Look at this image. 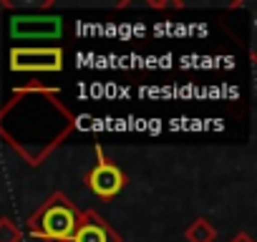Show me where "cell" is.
I'll return each instance as SVG.
<instances>
[{"label":"cell","instance_id":"obj_1","mask_svg":"<svg viewBox=\"0 0 257 242\" xmlns=\"http://www.w3.org/2000/svg\"><path fill=\"white\" fill-rule=\"evenodd\" d=\"M76 127V116L51 88H18L0 108V137L28 164H41Z\"/></svg>","mask_w":257,"mask_h":242},{"label":"cell","instance_id":"obj_2","mask_svg":"<svg viewBox=\"0 0 257 242\" xmlns=\"http://www.w3.org/2000/svg\"><path fill=\"white\" fill-rule=\"evenodd\" d=\"M78 214L81 212L76 209V204L63 192H56L28 219V229H31V234H36L46 242H68L76 232Z\"/></svg>","mask_w":257,"mask_h":242},{"label":"cell","instance_id":"obj_3","mask_svg":"<svg viewBox=\"0 0 257 242\" xmlns=\"http://www.w3.org/2000/svg\"><path fill=\"white\" fill-rule=\"evenodd\" d=\"M11 68L18 73H58L63 68L61 48H13Z\"/></svg>","mask_w":257,"mask_h":242},{"label":"cell","instance_id":"obj_4","mask_svg":"<svg viewBox=\"0 0 257 242\" xmlns=\"http://www.w3.org/2000/svg\"><path fill=\"white\" fill-rule=\"evenodd\" d=\"M63 21L58 16H16L11 18V36L16 41H53L61 38Z\"/></svg>","mask_w":257,"mask_h":242},{"label":"cell","instance_id":"obj_5","mask_svg":"<svg viewBox=\"0 0 257 242\" xmlns=\"http://www.w3.org/2000/svg\"><path fill=\"white\" fill-rule=\"evenodd\" d=\"M96 152H98V162H96V167L86 174V184H88V189H91L98 199H113V197L126 187V177H123V172H121L116 164H111V162L103 157L101 149H96Z\"/></svg>","mask_w":257,"mask_h":242},{"label":"cell","instance_id":"obj_6","mask_svg":"<svg viewBox=\"0 0 257 242\" xmlns=\"http://www.w3.org/2000/svg\"><path fill=\"white\" fill-rule=\"evenodd\" d=\"M68 242H121V237L93 209H83L78 214L76 232H73V237Z\"/></svg>","mask_w":257,"mask_h":242},{"label":"cell","instance_id":"obj_7","mask_svg":"<svg viewBox=\"0 0 257 242\" xmlns=\"http://www.w3.org/2000/svg\"><path fill=\"white\" fill-rule=\"evenodd\" d=\"M184 237H187V242H214V239H217V229L212 227L209 219L197 217V219L184 229Z\"/></svg>","mask_w":257,"mask_h":242},{"label":"cell","instance_id":"obj_8","mask_svg":"<svg viewBox=\"0 0 257 242\" xmlns=\"http://www.w3.org/2000/svg\"><path fill=\"white\" fill-rule=\"evenodd\" d=\"M0 242H23V232L8 217L0 219Z\"/></svg>","mask_w":257,"mask_h":242},{"label":"cell","instance_id":"obj_9","mask_svg":"<svg viewBox=\"0 0 257 242\" xmlns=\"http://www.w3.org/2000/svg\"><path fill=\"white\" fill-rule=\"evenodd\" d=\"M229 242H254V239H252V237H249L247 232H239V234H234V237H232Z\"/></svg>","mask_w":257,"mask_h":242}]
</instances>
